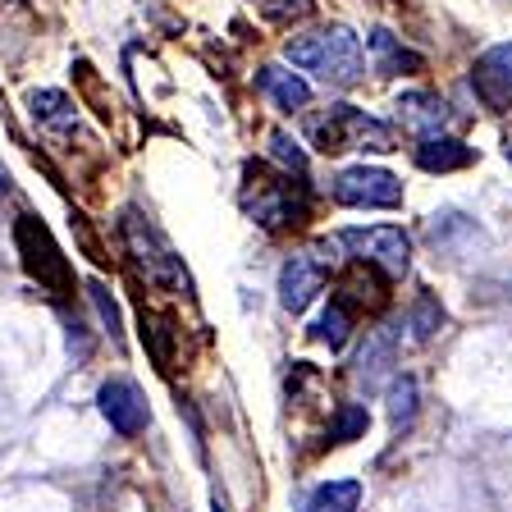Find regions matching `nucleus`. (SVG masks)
<instances>
[{"mask_svg": "<svg viewBox=\"0 0 512 512\" xmlns=\"http://www.w3.org/2000/svg\"><path fill=\"white\" fill-rule=\"evenodd\" d=\"M284 60L325 78L330 87H352V83H362V74H366L362 37L352 28H343V23H330V28L307 32V37H293L284 46Z\"/></svg>", "mask_w": 512, "mask_h": 512, "instance_id": "obj_1", "label": "nucleus"}, {"mask_svg": "<svg viewBox=\"0 0 512 512\" xmlns=\"http://www.w3.org/2000/svg\"><path fill=\"white\" fill-rule=\"evenodd\" d=\"M119 238H124L128 256H133V266L147 275V284L165 288V293H192V279H188L183 256L174 252L170 238L151 224V215L124 211V220H119Z\"/></svg>", "mask_w": 512, "mask_h": 512, "instance_id": "obj_2", "label": "nucleus"}, {"mask_svg": "<svg viewBox=\"0 0 512 512\" xmlns=\"http://www.w3.org/2000/svg\"><path fill=\"white\" fill-rule=\"evenodd\" d=\"M307 138L325 156H339V151H398L394 128L380 124L375 115H366L357 106H330V110H320V115H311Z\"/></svg>", "mask_w": 512, "mask_h": 512, "instance_id": "obj_3", "label": "nucleus"}, {"mask_svg": "<svg viewBox=\"0 0 512 512\" xmlns=\"http://www.w3.org/2000/svg\"><path fill=\"white\" fill-rule=\"evenodd\" d=\"M243 206L261 229H288V224L307 220V183H293V174H270L247 165Z\"/></svg>", "mask_w": 512, "mask_h": 512, "instance_id": "obj_4", "label": "nucleus"}, {"mask_svg": "<svg viewBox=\"0 0 512 512\" xmlns=\"http://www.w3.org/2000/svg\"><path fill=\"white\" fill-rule=\"evenodd\" d=\"M14 243H19L23 270H28V275L37 279L46 293L64 298V293L74 288V275H69V261H64L60 243H55L51 229H46L37 215H19V224H14Z\"/></svg>", "mask_w": 512, "mask_h": 512, "instance_id": "obj_5", "label": "nucleus"}, {"mask_svg": "<svg viewBox=\"0 0 512 512\" xmlns=\"http://www.w3.org/2000/svg\"><path fill=\"white\" fill-rule=\"evenodd\" d=\"M334 243L362 261V266H375L384 270L389 279H403L407 266H412V238L398 229V224H366V229H343L334 234Z\"/></svg>", "mask_w": 512, "mask_h": 512, "instance_id": "obj_6", "label": "nucleus"}, {"mask_svg": "<svg viewBox=\"0 0 512 512\" xmlns=\"http://www.w3.org/2000/svg\"><path fill=\"white\" fill-rule=\"evenodd\" d=\"M334 202L352 206V211H389V206H403V183L389 170L352 165L334 179Z\"/></svg>", "mask_w": 512, "mask_h": 512, "instance_id": "obj_7", "label": "nucleus"}, {"mask_svg": "<svg viewBox=\"0 0 512 512\" xmlns=\"http://www.w3.org/2000/svg\"><path fill=\"white\" fill-rule=\"evenodd\" d=\"M96 407H101V416L110 421V430H115L119 439H138L151 421V407H147V398H142V389L133 380H124V375H110V380L96 389Z\"/></svg>", "mask_w": 512, "mask_h": 512, "instance_id": "obj_8", "label": "nucleus"}, {"mask_svg": "<svg viewBox=\"0 0 512 512\" xmlns=\"http://www.w3.org/2000/svg\"><path fill=\"white\" fill-rule=\"evenodd\" d=\"M471 92L480 96V106L503 115L512 110V46L499 42L471 64Z\"/></svg>", "mask_w": 512, "mask_h": 512, "instance_id": "obj_9", "label": "nucleus"}, {"mask_svg": "<svg viewBox=\"0 0 512 512\" xmlns=\"http://www.w3.org/2000/svg\"><path fill=\"white\" fill-rule=\"evenodd\" d=\"M316 293H325V266L307 252L288 256L284 270H279V307L298 316V311H307L316 302Z\"/></svg>", "mask_w": 512, "mask_h": 512, "instance_id": "obj_10", "label": "nucleus"}, {"mask_svg": "<svg viewBox=\"0 0 512 512\" xmlns=\"http://www.w3.org/2000/svg\"><path fill=\"white\" fill-rule=\"evenodd\" d=\"M394 110H398V124H403L407 133H416L421 142L444 138L448 124H453V106L435 92H403L394 101Z\"/></svg>", "mask_w": 512, "mask_h": 512, "instance_id": "obj_11", "label": "nucleus"}, {"mask_svg": "<svg viewBox=\"0 0 512 512\" xmlns=\"http://www.w3.org/2000/svg\"><path fill=\"white\" fill-rule=\"evenodd\" d=\"M398 348H403V334H398V325L371 330V334H366V348L357 352V362H352V380L362 384V389H375V384L384 380V371L398 362Z\"/></svg>", "mask_w": 512, "mask_h": 512, "instance_id": "obj_12", "label": "nucleus"}, {"mask_svg": "<svg viewBox=\"0 0 512 512\" xmlns=\"http://www.w3.org/2000/svg\"><path fill=\"white\" fill-rule=\"evenodd\" d=\"M28 110H32V119L42 128H51V133H74L78 128V106L64 92H55V87H32Z\"/></svg>", "mask_w": 512, "mask_h": 512, "instance_id": "obj_13", "label": "nucleus"}, {"mask_svg": "<svg viewBox=\"0 0 512 512\" xmlns=\"http://www.w3.org/2000/svg\"><path fill=\"white\" fill-rule=\"evenodd\" d=\"M471 160H476V151L467 147V142L458 138H426L421 147H416V165L426 174H453V170H467Z\"/></svg>", "mask_w": 512, "mask_h": 512, "instance_id": "obj_14", "label": "nucleus"}, {"mask_svg": "<svg viewBox=\"0 0 512 512\" xmlns=\"http://www.w3.org/2000/svg\"><path fill=\"white\" fill-rule=\"evenodd\" d=\"M256 83H261V92L275 101L279 110H302L311 101V87H307V78H298V74H288L284 64H266L261 74H256Z\"/></svg>", "mask_w": 512, "mask_h": 512, "instance_id": "obj_15", "label": "nucleus"}, {"mask_svg": "<svg viewBox=\"0 0 512 512\" xmlns=\"http://www.w3.org/2000/svg\"><path fill=\"white\" fill-rule=\"evenodd\" d=\"M366 46H371V55H375V74H403V69H421V55L416 51H407L403 42H398L394 32H384V28H375L371 37H366Z\"/></svg>", "mask_w": 512, "mask_h": 512, "instance_id": "obj_16", "label": "nucleus"}, {"mask_svg": "<svg viewBox=\"0 0 512 512\" xmlns=\"http://www.w3.org/2000/svg\"><path fill=\"white\" fill-rule=\"evenodd\" d=\"M357 508H362V480H325L302 503V512H357Z\"/></svg>", "mask_w": 512, "mask_h": 512, "instance_id": "obj_17", "label": "nucleus"}, {"mask_svg": "<svg viewBox=\"0 0 512 512\" xmlns=\"http://www.w3.org/2000/svg\"><path fill=\"white\" fill-rule=\"evenodd\" d=\"M384 403H389V426L407 430L416 421V403H421V389H416V375H394L389 389H384Z\"/></svg>", "mask_w": 512, "mask_h": 512, "instance_id": "obj_18", "label": "nucleus"}, {"mask_svg": "<svg viewBox=\"0 0 512 512\" xmlns=\"http://www.w3.org/2000/svg\"><path fill=\"white\" fill-rule=\"evenodd\" d=\"M352 302L348 298H330V307L320 311V320H316V339L320 343H330V348H343V343H348V334H352Z\"/></svg>", "mask_w": 512, "mask_h": 512, "instance_id": "obj_19", "label": "nucleus"}, {"mask_svg": "<svg viewBox=\"0 0 512 512\" xmlns=\"http://www.w3.org/2000/svg\"><path fill=\"white\" fill-rule=\"evenodd\" d=\"M407 330H412V339L416 343H426V339H435L439 330H444V307H439L430 293H421V298L412 302V311H407V320H403Z\"/></svg>", "mask_w": 512, "mask_h": 512, "instance_id": "obj_20", "label": "nucleus"}, {"mask_svg": "<svg viewBox=\"0 0 512 512\" xmlns=\"http://www.w3.org/2000/svg\"><path fill=\"white\" fill-rule=\"evenodd\" d=\"M366 426H371V412H366L362 403H343L339 416H334L330 439H334V444H352V439L366 435Z\"/></svg>", "mask_w": 512, "mask_h": 512, "instance_id": "obj_21", "label": "nucleus"}, {"mask_svg": "<svg viewBox=\"0 0 512 512\" xmlns=\"http://www.w3.org/2000/svg\"><path fill=\"white\" fill-rule=\"evenodd\" d=\"M87 298H92V307H96V316H101V325L110 330V339H119V330H124V316H119L115 298H110V288L101 284V279H92V284H87Z\"/></svg>", "mask_w": 512, "mask_h": 512, "instance_id": "obj_22", "label": "nucleus"}, {"mask_svg": "<svg viewBox=\"0 0 512 512\" xmlns=\"http://www.w3.org/2000/svg\"><path fill=\"white\" fill-rule=\"evenodd\" d=\"M270 156H275L288 174H298V179H302V174H307V151H302L298 142L288 138L284 128H279V133H270Z\"/></svg>", "mask_w": 512, "mask_h": 512, "instance_id": "obj_23", "label": "nucleus"}, {"mask_svg": "<svg viewBox=\"0 0 512 512\" xmlns=\"http://www.w3.org/2000/svg\"><path fill=\"white\" fill-rule=\"evenodd\" d=\"M0 192H5V174H0Z\"/></svg>", "mask_w": 512, "mask_h": 512, "instance_id": "obj_24", "label": "nucleus"}, {"mask_svg": "<svg viewBox=\"0 0 512 512\" xmlns=\"http://www.w3.org/2000/svg\"><path fill=\"white\" fill-rule=\"evenodd\" d=\"M215 512H224V508H220V503H215Z\"/></svg>", "mask_w": 512, "mask_h": 512, "instance_id": "obj_25", "label": "nucleus"}]
</instances>
